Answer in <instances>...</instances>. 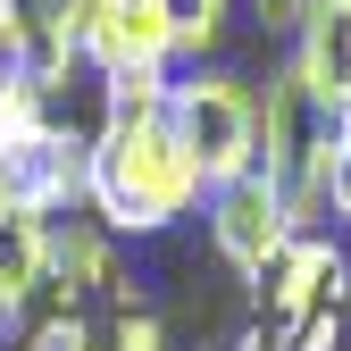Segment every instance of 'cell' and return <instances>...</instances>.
I'll list each match as a JSON object with an SVG mask.
<instances>
[{"label":"cell","instance_id":"obj_16","mask_svg":"<svg viewBox=\"0 0 351 351\" xmlns=\"http://www.w3.org/2000/svg\"><path fill=\"white\" fill-rule=\"evenodd\" d=\"M34 9H42V25L75 51V34H84V17H93V0H34Z\"/></svg>","mask_w":351,"mask_h":351},{"label":"cell","instance_id":"obj_17","mask_svg":"<svg viewBox=\"0 0 351 351\" xmlns=\"http://www.w3.org/2000/svg\"><path fill=\"white\" fill-rule=\"evenodd\" d=\"M251 17H259V25H301L310 0H251Z\"/></svg>","mask_w":351,"mask_h":351},{"label":"cell","instance_id":"obj_3","mask_svg":"<svg viewBox=\"0 0 351 351\" xmlns=\"http://www.w3.org/2000/svg\"><path fill=\"white\" fill-rule=\"evenodd\" d=\"M84 193H93V134L42 125V134L0 151V209H25L42 226H59V217L84 209Z\"/></svg>","mask_w":351,"mask_h":351},{"label":"cell","instance_id":"obj_8","mask_svg":"<svg viewBox=\"0 0 351 351\" xmlns=\"http://www.w3.org/2000/svg\"><path fill=\"white\" fill-rule=\"evenodd\" d=\"M51 293L59 301H84V293H109L125 301V268H117V234L101 226L93 209H75L51 226Z\"/></svg>","mask_w":351,"mask_h":351},{"label":"cell","instance_id":"obj_18","mask_svg":"<svg viewBox=\"0 0 351 351\" xmlns=\"http://www.w3.org/2000/svg\"><path fill=\"white\" fill-rule=\"evenodd\" d=\"M9 25H17V0H0V51H9Z\"/></svg>","mask_w":351,"mask_h":351},{"label":"cell","instance_id":"obj_6","mask_svg":"<svg viewBox=\"0 0 351 351\" xmlns=\"http://www.w3.org/2000/svg\"><path fill=\"white\" fill-rule=\"evenodd\" d=\"M251 301H259V326H293L301 310H326V301H351V268L326 234H293L268 268L251 276Z\"/></svg>","mask_w":351,"mask_h":351},{"label":"cell","instance_id":"obj_11","mask_svg":"<svg viewBox=\"0 0 351 351\" xmlns=\"http://www.w3.org/2000/svg\"><path fill=\"white\" fill-rule=\"evenodd\" d=\"M159 17H167V34H176V59L201 67V51H217V42H226L234 0H159Z\"/></svg>","mask_w":351,"mask_h":351},{"label":"cell","instance_id":"obj_4","mask_svg":"<svg viewBox=\"0 0 351 351\" xmlns=\"http://www.w3.org/2000/svg\"><path fill=\"white\" fill-rule=\"evenodd\" d=\"M201 226H209L217 259H226L234 276H259V268H268V259L301 234V226H293V209H285V193L268 184V176H234V184H209Z\"/></svg>","mask_w":351,"mask_h":351},{"label":"cell","instance_id":"obj_5","mask_svg":"<svg viewBox=\"0 0 351 351\" xmlns=\"http://www.w3.org/2000/svg\"><path fill=\"white\" fill-rule=\"evenodd\" d=\"M75 59L101 84L109 75H167L176 67V34L159 17V0H93V17L75 34Z\"/></svg>","mask_w":351,"mask_h":351},{"label":"cell","instance_id":"obj_13","mask_svg":"<svg viewBox=\"0 0 351 351\" xmlns=\"http://www.w3.org/2000/svg\"><path fill=\"white\" fill-rule=\"evenodd\" d=\"M318 193H326V217H335V226H351V117H335V125H326Z\"/></svg>","mask_w":351,"mask_h":351},{"label":"cell","instance_id":"obj_19","mask_svg":"<svg viewBox=\"0 0 351 351\" xmlns=\"http://www.w3.org/2000/svg\"><path fill=\"white\" fill-rule=\"evenodd\" d=\"M234 351H268V326H251V335H243V343H234Z\"/></svg>","mask_w":351,"mask_h":351},{"label":"cell","instance_id":"obj_12","mask_svg":"<svg viewBox=\"0 0 351 351\" xmlns=\"http://www.w3.org/2000/svg\"><path fill=\"white\" fill-rule=\"evenodd\" d=\"M25 134H42V84L17 59H0V151L25 143Z\"/></svg>","mask_w":351,"mask_h":351},{"label":"cell","instance_id":"obj_1","mask_svg":"<svg viewBox=\"0 0 351 351\" xmlns=\"http://www.w3.org/2000/svg\"><path fill=\"white\" fill-rule=\"evenodd\" d=\"M201 201H209V176L167 134V117L101 125L93 134V193H84V209H93L109 234H167L176 217H193Z\"/></svg>","mask_w":351,"mask_h":351},{"label":"cell","instance_id":"obj_14","mask_svg":"<svg viewBox=\"0 0 351 351\" xmlns=\"http://www.w3.org/2000/svg\"><path fill=\"white\" fill-rule=\"evenodd\" d=\"M101 351H167L159 310H134V301H117V310L101 318Z\"/></svg>","mask_w":351,"mask_h":351},{"label":"cell","instance_id":"obj_15","mask_svg":"<svg viewBox=\"0 0 351 351\" xmlns=\"http://www.w3.org/2000/svg\"><path fill=\"white\" fill-rule=\"evenodd\" d=\"M335 343H343V301L301 310L293 326H268V351H335Z\"/></svg>","mask_w":351,"mask_h":351},{"label":"cell","instance_id":"obj_7","mask_svg":"<svg viewBox=\"0 0 351 351\" xmlns=\"http://www.w3.org/2000/svg\"><path fill=\"white\" fill-rule=\"evenodd\" d=\"M293 84L310 93L318 117H351V0H310V17L293 25Z\"/></svg>","mask_w":351,"mask_h":351},{"label":"cell","instance_id":"obj_2","mask_svg":"<svg viewBox=\"0 0 351 351\" xmlns=\"http://www.w3.org/2000/svg\"><path fill=\"white\" fill-rule=\"evenodd\" d=\"M167 134L193 151V167L209 184L259 176V93L226 67H193L167 75Z\"/></svg>","mask_w":351,"mask_h":351},{"label":"cell","instance_id":"obj_10","mask_svg":"<svg viewBox=\"0 0 351 351\" xmlns=\"http://www.w3.org/2000/svg\"><path fill=\"white\" fill-rule=\"evenodd\" d=\"M25 351H101V318H84V301H59L42 285L34 318H25Z\"/></svg>","mask_w":351,"mask_h":351},{"label":"cell","instance_id":"obj_9","mask_svg":"<svg viewBox=\"0 0 351 351\" xmlns=\"http://www.w3.org/2000/svg\"><path fill=\"white\" fill-rule=\"evenodd\" d=\"M51 285V226L25 209H0V318H25Z\"/></svg>","mask_w":351,"mask_h":351}]
</instances>
